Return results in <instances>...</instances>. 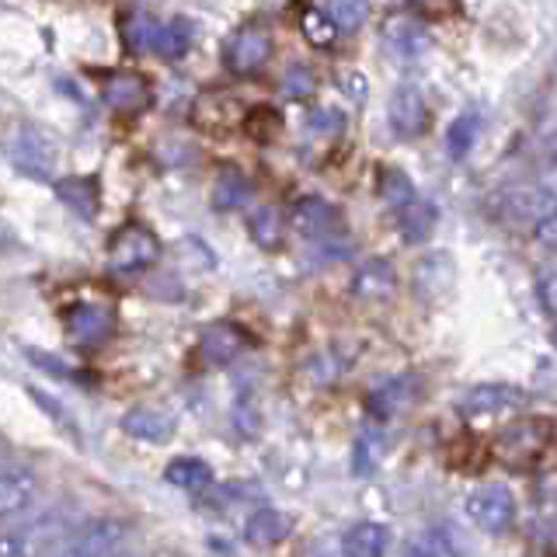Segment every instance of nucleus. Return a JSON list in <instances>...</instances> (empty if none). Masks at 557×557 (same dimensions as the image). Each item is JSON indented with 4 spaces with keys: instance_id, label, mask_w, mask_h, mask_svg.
I'll use <instances>...</instances> for the list:
<instances>
[{
    "instance_id": "obj_36",
    "label": "nucleus",
    "mask_w": 557,
    "mask_h": 557,
    "mask_svg": "<svg viewBox=\"0 0 557 557\" xmlns=\"http://www.w3.org/2000/svg\"><path fill=\"white\" fill-rule=\"evenodd\" d=\"M540 300H544V310L550 318H557V261L540 272Z\"/></svg>"
},
{
    "instance_id": "obj_5",
    "label": "nucleus",
    "mask_w": 557,
    "mask_h": 557,
    "mask_svg": "<svg viewBox=\"0 0 557 557\" xmlns=\"http://www.w3.org/2000/svg\"><path fill=\"white\" fill-rule=\"evenodd\" d=\"M547 440H550V422H544V418H522V422L509 425L498 435L495 457L509 467H530L547 449Z\"/></svg>"
},
{
    "instance_id": "obj_13",
    "label": "nucleus",
    "mask_w": 557,
    "mask_h": 557,
    "mask_svg": "<svg viewBox=\"0 0 557 557\" xmlns=\"http://www.w3.org/2000/svg\"><path fill=\"white\" fill-rule=\"evenodd\" d=\"M453 283H457V265H453V258L446 251H432L414 265V289L429 304L443 300L453 289Z\"/></svg>"
},
{
    "instance_id": "obj_34",
    "label": "nucleus",
    "mask_w": 557,
    "mask_h": 557,
    "mask_svg": "<svg viewBox=\"0 0 557 557\" xmlns=\"http://www.w3.org/2000/svg\"><path fill=\"white\" fill-rule=\"evenodd\" d=\"M286 95L289 98H307V95H313V87H318V81H313V74L307 66H289L286 70Z\"/></svg>"
},
{
    "instance_id": "obj_24",
    "label": "nucleus",
    "mask_w": 557,
    "mask_h": 557,
    "mask_svg": "<svg viewBox=\"0 0 557 557\" xmlns=\"http://www.w3.org/2000/svg\"><path fill=\"white\" fill-rule=\"evenodd\" d=\"M435 220H440L435 206L414 199L405 209H397V234H400V240H408V244H422V240L432 237Z\"/></svg>"
},
{
    "instance_id": "obj_21",
    "label": "nucleus",
    "mask_w": 557,
    "mask_h": 557,
    "mask_svg": "<svg viewBox=\"0 0 557 557\" xmlns=\"http://www.w3.org/2000/svg\"><path fill=\"white\" fill-rule=\"evenodd\" d=\"M383 42H387L397 57H405V60L422 57V52L432 46L429 32L418 22H411V17H391V22L383 25Z\"/></svg>"
},
{
    "instance_id": "obj_4",
    "label": "nucleus",
    "mask_w": 557,
    "mask_h": 557,
    "mask_svg": "<svg viewBox=\"0 0 557 557\" xmlns=\"http://www.w3.org/2000/svg\"><path fill=\"white\" fill-rule=\"evenodd\" d=\"M467 519L484 533H505L516 519V498L505 484H481L467 495Z\"/></svg>"
},
{
    "instance_id": "obj_30",
    "label": "nucleus",
    "mask_w": 557,
    "mask_h": 557,
    "mask_svg": "<svg viewBox=\"0 0 557 557\" xmlns=\"http://www.w3.org/2000/svg\"><path fill=\"white\" fill-rule=\"evenodd\" d=\"M248 199H251V182L234 168L223 171L213 185V206L216 209H240Z\"/></svg>"
},
{
    "instance_id": "obj_20",
    "label": "nucleus",
    "mask_w": 557,
    "mask_h": 557,
    "mask_svg": "<svg viewBox=\"0 0 557 557\" xmlns=\"http://www.w3.org/2000/svg\"><path fill=\"white\" fill-rule=\"evenodd\" d=\"M293 533V519L278 509H258L248 522H244V540L251 547H275Z\"/></svg>"
},
{
    "instance_id": "obj_11",
    "label": "nucleus",
    "mask_w": 557,
    "mask_h": 557,
    "mask_svg": "<svg viewBox=\"0 0 557 557\" xmlns=\"http://www.w3.org/2000/svg\"><path fill=\"white\" fill-rule=\"evenodd\" d=\"M39 495V478L28 467H0V522L22 516Z\"/></svg>"
},
{
    "instance_id": "obj_23",
    "label": "nucleus",
    "mask_w": 557,
    "mask_h": 557,
    "mask_svg": "<svg viewBox=\"0 0 557 557\" xmlns=\"http://www.w3.org/2000/svg\"><path fill=\"white\" fill-rule=\"evenodd\" d=\"M57 196H60V202H66L70 209H74L77 216H84V220L98 216L101 191H98V182L87 178V174H70V178H63L57 185Z\"/></svg>"
},
{
    "instance_id": "obj_8",
    "label": "nucleus",
    "mask_w": 557,
    "mask_h": 557,
    "mask_svg": "<svg viewBox=\"0 0 557 557\" xmlns=\"http://www.w3.org/2000/svg\"><path fill=\"white\" fill-rule=\"evenodd\" d=\"M269 57H272V35L258 25L237 28L231 39H226V52H223V60L234 74H255V70L269 63Z\"/></svg>"
},
{
    "instance_id": "obj_25",
    "label": "nucleus",
    "mask_w": 557,
    "mask_h": 557,
    "mask_svg": "<svg viewBox=\"0 0 557 557\" xmlns=\"http://www.w3.org/2000/svg\"><path fill=\"white\" fill-rule=\"evenodd\" d=\"M157 28H161V22H157L153 14L147 11H126L122 14V22H119V35H122V42H126L129 52H153V42H157Z\"/></svg>"
},
{
    "instance_id": "obj_27",
    "label": "nucleus",
    "mask_w": 557,
    "mask_h": 557,
    "mask_svg": "<svg viewBox=\"0 0 557 557\" xmlns=\"http://www.w3.org/2000/svg\"><path fill=\"white\" fill-rule=\"evenodd\" d=\"M188 49H191V25L182 22V17H174V22H161V28H157V42H153L157 57H161V60H182Z\"/></svg>"
},
{
    "instance_id": "obj_40",
    "label": "nucleus",
    "mask_w": 557,
    "mask_h": 557,
    "mask_svg": "<svg viewBox=\"0 0 557 557\" xmlns=\"http://www.w3.org/2000/svg\"><path fill=\"white\" fill-rule=\"evenodd\" d=\"M0 467H4V453H0Z\"/></svg>"
},
{
    "instance_id": "obj_7",
    "label": "nucleus",
    "mask_w": 557,
    "mask_h": 557,
    "mask_svg": "<svg viewBox=\"0 0 557 557\" xmlns=\"http://www.w3.org/2000/svg\"><path fill=\"white\" fill-rule=\"evenodd\" d=\"M109 258H112V269H119V272L150 269L153 261L161 258V240H157V234L147 231V226L129 223V226H122V231L112 237Z\"/></svg>"
},
{
    "instance_id": "obj_10",
    "label": "nucleus",
    "mask_w": 557,
    "mask_h": 557,
    "mask_svg": "<svg viewBox=\"0 0 557 557\" xmlns=\"http://www.w3.org/2000/svg\"><path fill=\"white\" fill-rule=\"evenodd\" d=\"M554 202L547 199V191L540 185H512L502 191L498 199V213L509 223H540L547 213H554Z\"/></svg>"
},
{
    "instance_id": "obj_28",
    "label": "nucleus",
    "mask_w": 557,
    "mask_h": 557,
    "mask_svg": "<svg viewBox=\"0 0 557 557\" xmlns=\"http://www.w3.org/2000/svg\"><path fill=\"white\" fill-rule=\"evenodd\" d=\"M481 133V115L478 112H463L453 119V126L446 129V153L453 161H463V157L474 150V139Z\"/></svg>"
},
{
    "instance_id": "obj_26",
    "label": "nucleus",
    "mask_w": 557,
    "mask_h": 557,
    "mask_svg": "<svg viewBox=\"0 0 557 557\" xmlns=\"http://www.w3.org/2000/svg\"><path fill=\"white\" fill-rule=\"evenodd\" d=\"M164 481L182 487V492H199V487L213 481V470H209V463L199 457H174L164 470Z\"/></svg>"
},
{
    "instance_id": "obj_14",
    "label": "nucleus",
    "mask_w": 557,
    "mask_h": 557,
    "mask_svg": "<svg viewBox=\"0 0 557 557\" xmlns=\"http://www.w3.org/2000/svg\"><path fill=\"white\" fill-rule=\"evenodd\" d=\"M397 289V269L391 265L387 258H370L362 261L352 275V296L359 300H387V296Z\"/></svg>"
},
{
    "instance_id": "obj_35",
    "label": "nucleus",
    "mask_w": 557,
    "mask_h": 557,
    "mask_svg": "<svg viewBox=\"0 0 557 557\" xmlns=\"http://www.w3.org/2000/svg\"><path fill=\"white\" fill-rule=\"evenodd\" d=\"M307 122H310L313 133H324V136H335L345 129V115L338 109H313Z\"/></svg>"
},
{
    "instance_id": "obj_32",
    "label": "nucleus",
    "mask_w": 557,
    "mask_h": 557,
    "mask_svg": "<svg viewBox=\"0 0 557 557\" xmlns=\"http://www.w3.org/2000/svg\"><path fill=\"white\" fill-rule=\"evenodd\" d=\"M300 32L307 35L310 46H331V42H335V35H338L335 22H331L324 8H307L300 14Z\"/></svg>"
},
{
    "instance_id": "obj_1",
    "label": "nucleus",
    "mask_w": 557,
    "mask_h": 557,
    "mask_svg": "<svg viewBox=\"0 0 557 557\" xmlns=\"http://www.w3.org/2000/svg\"><path fill=\"white\" fill-rule=\"evenodd\" d=\"M70 530H77V522L63 509L14 519L0 530V557H46Z\"/></svg>"
},
{
    "instance_id": "obj_17",
    "label": "nucleus",
    "mask_w": 557,
    "mask_h": 557,
    "mask_svg": "<svg viewBox=\"0 0 557 557\" xmlns=\"http://www.w3.org/2000/svg\"><path fill=\"white\" fill-rule=\"evenodd\" d=\"M418 400V380L414 376H394V380H387L383 387H376L373 394H370V411L376 414V418H397L400 411H408L411 405Z\"/></svg>"
},
{
    "instance_id": "obj_18",
    "label": "nucleus",
    "mask_w": 557,
    "mask_h": 557,
    "mask_svg": "<svg viewBox=\"0 0 557 557\" xmlns=\"http://www.w3.org/2000/svg\"><path fill=\"white\" fill-rule=\"evenodd\" d=\"M101 98L115 112H139L150 101V87L144 77H136V74H112L109 81H104Z\"/></svg>"
},
{
    "instance_id": "obj_39",
    "label": "nucleus",
    "mask_w": 557,
    "mask_h": 557,
    "mask_svg": "<svg viewBox=\"0 0 557 557\" xmlns=\"http://www.w3.org/2000/svg\"><path fill=\"white\" fill-rule=\"evenodd\" d=\"M405 557H440V547H432V544H425V540H418V544H411L405 550Z\"/></svg>"
},
{
    "instance_id": "obj_3",
    "label": "nucleus",
    "mask_w": 557,
    "mask_h": 557,
    "mask_svg": "<svg viewBox=\"0 0 557 557\" xmlns=\"http://www.w3.org/2000/svg\"><path fill=\"white\" fill-rule=\"evenodd\" d=\"M4 150L11 153L14 168L28 174V178H49L52 168H57V144H52V136L39 126H28V122H22L4 139Z\"/></svg>"
},
{
    "instance_id": "obj_2",
    "label": "nucleus",
    "mask_w": 557,
    "mask_h": 557,
    "mask_svg": "<svg viewBox=\"0 0 557 557\" xmlns=\"http://www.w3.org/2000/svg\"><path fill=\"white\" fill-rule=\"evenodd\" d=\"M129 522L115 516H98L70 530L46 557H115L129 540Z\"/></svg>"
},
{
    "instance_id": "obj_19",
    "label": "nucleus",
    "mask_w": 557,
    "mask_h": 557,
    "mask_svg": "<svg viewBox=\"0 0 557 557\" xmlns=\"http://www.w3.org/2000/svg\"><path fill=\"white\" fill-rule=\"evenodd\" d=\"M122 432L144 443H168L174 435V418L157 408H133L129 414H122Z\"/></svg>"
},
{
    "instance_id": "obj_37",
    "label": "nucleus",
    "mask_w": 557,
    "mask_h": 557,
    "mask_svg": "<svg viewBox=\"0 0 557 557\" xmlns=\"http://www.w3.org/2000/svg\"><path fill=\"white\" fill-rule=\"evenodd\" d=\"M533 237H536V244H544V248L557 251V209L533 226Z\"/></svg>"
},
{
    "instance_id": "obj_12",
    "label": "nucleus",
    "mask_w": 557,
    "mask_h": 557,
    "mask_svg": "<svg viewBox=\"0 0 557 557\" xmlns=\"http://www.w3.org/2000/svg\"><path fill=\"white\" fill-rule=\"evenodd\" d=\"M66 327L77 345H98L112 335L115 313L104 304H74L66 310Z\"/></svg>"
},
{
    "instance_id": "obj_6",
    "label": "nucleus",
    "mask_w": 557,
    "mask_h": 557,
    "mask_svg": "<svg viewBox=\"0 0 557 557\" xmlns=\"http://www.w3.org/2000/svg\"><path fill=\"white\" fill-rule=\"evenodd\" d=\"M522 405H527V391L516 383H478V387L460 394L457 411L463 418H498L519 411Z\"/></svg>"
},
{
    "instance_id": "obj_31",
    "label": "nucleus",
    "mask_w": 557,
    "mask_h": 557,
    "mask_svg": "<svg viewBox=\"0 0 557 557\" xmlns=\"http://www.w3.org/2000/svg\"><path fill=\"white\" fill-rule=\"evenodd\" d=\"M380 196L383 202H391L397 209H405L408 202H414V185L408 178V171H400V168H387L380 174Z\"/></svg>"
},
{
    "instance_id": "obj_29",
    "label": "nucleus",
    "mask_w": 557,
    "mask_h": 557,
    "mask_svg": "<svg viewBox=\"0 0 557 557\" xmlns=\"http://www.w3.org/2000/svg\"><path fill=\"white\" fill-rule=\"evenodd\" d=\"M251 237L258 240V248H265V251H275L278 244H283V234H286V220L283 213H278L275 206H265V209H258V213L251 216Z\"/></svg>"
},
{
    "instance_id": "obj_9",
    "label": "nucleus",
    "mask_w": 557,
    "mask_h": 557,
    "mask_svg": "<svg viewBox=\"0 0 557 557\" xmlns=\"http://www.w3.org/2000/svg\"><path fill=\"white\" fill-rule=\"evenodd\" d=\"M387 119H391V129L400 139L422 136L425 126H429V109H425L422 91L411 87V84H400L397 91L391 95V101H387Z\"/></svg>"
},
{
    "instance_id": "obj_15",
    "label": "nucleus",
    "mask_w": 557,
    "mask_h": 557,
    "mask_svg": "<svg viewBox=\"0 0 557 557\" xmlns=\"http://www.w3.org/2000/svg\"><path fill=\"white\" fill-rule=\"evenodd\" d=\"M244 348H248V335L234 324H213V327H206L199 338L202 359L213 366H231L234 359H240Z\"/></svg>"
},
{
    "instance_id": "obj_16",
    "label": "nucleus",
    "mask_w": 557,
    "mask_h": 557,
    "mask_svg": "<svg viewBox=\"0 0 557 557\" xmlns=\"http://www.w3.org/2000/svg\"><path fill=\"white\" fill-rule=\"evenodd\" d=\"M338 209L318 199V196H310V199H300L293 206V213H289V223L300 231L304 237H327V234H335L338 231Z\"/></svg>"
},
{
    "instance_id": "obj_33",
    "label": "nucleus",
    "mask_w": 557,
    "mask_h": 557,
    "mask_svg": "<svg viewBox=\"0 0 557 557\" xmlns=\"http://www.w3.org/2000/svg\"><path fill=\"white\" fill-rule=\"evenodd\" d=\"M324 11H327L331 22H335L338 32H356L366 22V14H370V8L359 4V0H342V4H327Z\"/></svg>"
},
{
    "instance_id": "obj_22",
    "label": "nucleus",
    "mask_w": 557,
    "mask_h": 557,
    "mask_svg": "<svg viewBox=\"0 0 557 557\" xmlns=\"http://www.w3.org/2000/svg\"><path fill=\"white\" fill-rule=\"evenodd\" d=\"M387 547H391V527H383V522H356L342 536L345 557H383Z\"/></svg>"
},
{
    "instance_id": "obj_38",
    "label": "nucleus",
    "mask_w": 557,
    "mask_h": 557,
    "mask_svg": "<svg viewBox=\"0 0 557 557\" xmlns=\"http://www.w3.org/2000/svg\"><path fill=\"white\" fill-rule=\"evenodd\" d=\"M536 185L544 188V191H547V199L557 206V157L544 164V171H540V182H536Z\"/></svg>"
}]
</instances>
